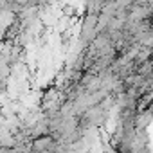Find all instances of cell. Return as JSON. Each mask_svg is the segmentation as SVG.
<instances>
[{
    "instance_id": "1",
    "label": "cell",
    "mask_w": 153,
    "mask_h": 153,
    "mask_svg": "<svg viewBox=\"0 0 153 153\" xmlns=\"http://www.w3.org/2000/svg\"><path fill=\"white\" fill-rule=\"evenodd\" d=\"M117 144L119 153H153V61L126 103Z\"/></svg>"
}]
</instances>
